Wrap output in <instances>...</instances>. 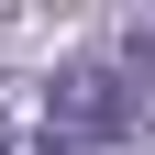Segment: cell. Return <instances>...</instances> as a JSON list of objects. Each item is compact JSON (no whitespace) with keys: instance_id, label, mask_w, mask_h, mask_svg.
<instances>
[{"instance_id":"cell-1","label":"cell","mask_w":155,"mask_h":155,"mask_svg":"<svg viewBox=\"0 0 155 155\" xmlns=\"http://www.w3.org/2000/svg\"><path fill=\"white\" fill-rule=\"evenodd\" d=\"M133 122V100H122V67H100V55H89V67H67L55 78V144H67V133H122Z\"/></svg>"},{"instance_id":"cell-2","label":"cell","mask_w":155,"mask_h":155,"mask_svg":"<svg viewBox=\"0 0 155 155\" xmlns=\"http://www.w3.org/2000/svg\"><path fill=\"white\" fill-rule=\"evenodd\" d=\"M0 155H67V144H55L45 122H22V133H0Z\"/></svg>"}]
</instances>
